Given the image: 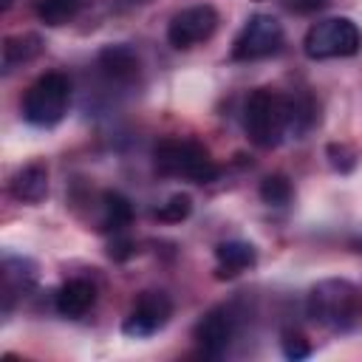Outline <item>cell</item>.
Returning <instances> with one entry per match:
<instances>
[{
  "label": "cell",
  "mask_w": 362,
  "mask_h": 362,
  "mask_svg": "<svg viewBox=\"0 0 362 362\" xmlns=\"http://www.w3.org/2000/svg\"><path fill=\"white\" fill-rule=\"evenodd\" d=\"M305 314L331 334H348L362 322V288L345 277H325L308 288Z\"/></svg>",
  "instance_id": "obj_1"
},
{
  "label": "cell",
  "mask_w": 362,
  "mask_h": 362,
  "mask_svg": "<svg viewBox=\"0 0 362 362\" xmlns=\"http://www.w3.org/2000/svg\"><path fill=\"white\" fill-rule=\"evenodd\" d=\"M153 164L161 175L187 178L192 184H209L221 175L209 150L195 139H161L153 150Z\"/></svg>",
  "instance_id": "obj_2"
},
{
  "label": "cell",
  "mask_w": 362,
  "mask_h": 362,
  "mask_svg": "<svg viewBox=\"0 0 362 362\" xmlns=\"http://www.w3.org/2000/svg\"><path fill=\"white\" fill-rule=\"evenodd\" d=\"M68 105H71V79L59 71H48L28 85L20 110L23 119L34 127H54L65 119Z\"/></svg>",
  "instance_id": "obj_3"
},
{
  "label": "cell",
  "mask_w": 362,
  "mask_h": 362,
  "mask_svg": "<svg viewBox=\"0 0 362 362\" xmlns=\"http://www.w3.org/2000/svg\"><path fill=\"white\" fill-rule=\"evenodd\" d=\"M243 130L260 150H272L286 136V96L269 88H257L243 105Z\"/></svg>",
  "instance_id": "obj_4"
},
{
  "label": "cell",
  "mask_w": 362,
  "mask_h": 362,
  "mask_svg": "<svg viewBox=\"0 0 362 362\" xmlns=\"http://www.w3.org/2000/svg\"><path fill=\"white\" fill-rule=\"evenodd\" d=\"M362 48V34L351 17L317 20L303 37V54L308 59H337L354 57Z\"/></svg>",
  "instance_id": "obj_5"
},
{
  "label": "cell",
  "mask_w": 362,
  "mask_h": 362,
  "mask_svg": "<svg viewBox=\"0 0 362 362\" xmlns=\"http://www.w3.org/2000/svg\"><path fill=\"white\" fill-rule=\"evenodd\" d=\"M286 31L283 23L272 14H252L243 28L238 31L235 42H232V59L235 62H255V59H266L272 54H277L283 48Z\"/></svg>",
  "instance_id": "obj_6"
},
{
  "label": "cell",
  "mask_w": 362,
  "mask_h": 362,
  "mask_svg": "<svg viewBox=\"0 0 362 362\" xmlns=\"http://www.w3.org/2000/svg\"><path fill=\"white\" fill-rule=\"evenodd\" d=\"M218 23H221V17H218L215 6H209V3L187 6L178 14H173V20L167 25V42L178 51L195 48L218 31Z\"/></svg>",
  "instance_id": "obj_7"
},
{
  "label": "cell",
  "mask_w": 362,
  "mask_h": 362,
  "mask_svg": "<svg viewBox=\"0 0 362 362\" xmlns=\"http://www.w3.org/2000/svg\"><path fill=\"white\" fill-rule=\"evenodd\" d=\"M173 317V300L164 291H141L133 303V308L127 311L124 322H122V334L133 337V339H144L158 334Z\"/></svg>",
  "instance_id": "obj_8"
},
{
  "label": "cell",
  "mask_w": 362,
  "mask_h": 362,
  "mask_svg": "<svg viewBox=\"0 0 362 362\" xmlns=\"http://www.w3.org/2000/svg\"><path fill=\"white\" fill-rule=\"evenodd\" d=\"M235 331H238V317L232 314L229 305H215L209 308L192 328V339L198 345V351L204 356H223L235 339Z\"/></svg>",
  "instance_id": "obj_9"
},
{
  "label": "cell",
  "mask_w": 362,
  "mask_h": 362,
  "mask_svg": "<svg viewBox=\"0 0 362 362\" xmlns=\"http://www.w3.org/2000/svg\"><path fill=\"white\" fill-rule=\"evenodd\" d=\"M37 286V263L20 255H3L0 263V294H3V314L14 308L20 297H25Z\"/></svg>",
  "instance_id": "obj_10"
},
{
  "label": "cell",
  "mask_w": 362,
  "mask_h": 362,
  "mask_svg": "<svg viewBox=\"0 0 362 362\" xmlns=\"http://www.w3.org/2000/svg\"><path fill=\"white\" fill-rule=\"evenodd\" d=\"M96 68L113 85H133L141 74V59L130 45L116 42V45H105L96 54Z\"/></svg>",
  "instance_id": "obj_11"
},
{
  "label": "cell",
  "mask_w": 362,
  "mask_h": 362,
  "mask_svg": "<svg viewBox=\"0 0 362 362\" xmlns=\"http://www.w3.org/2000/svg\"><path fill=\"white\" fill-rule=\"evenodd\" d=\"M93 305H96V286L85 277H74V280L62 283L54 294V308L68 320L85 317Z\"/></svg>",
  "instance_id": "obj_12"
},
{
  "label": "cell",
  "mask_w": 362,
  "mask_h": 362,
  "mask_svg": "<svg viewBox=\"0 0 362 362\" xmlns=\"http://www.w3.org/2000/svg\"><path fill=\"white\" fill-rule=\"evenodd\" d=\"M257 263V249L249 240H223L215 246V277L232 280Z\"/></svg>",
  "instance_id": "obj_13"
},
{
  "label": "cell",
  "mask_w": 362,
  "mask_h": 362,
  "mask_svg": "<svg viewBox=\"0 0 362 362\" xmlns=\"http://www.w3.org/2000/svg\"><path fill=\"white\" fill-rule=\"evenodd\" d=\"M8 192L20 204H40L48 195V167L42 161L23 164L8 178Z\"/></svg>",
  "instance_id": "obj_14"
},
{
  "label": "cell",
  "mask_w": 362,
  "mask_h": 362,
  "mask_svg": "<svg viewBox=\"0 0 362 362\" xmlns=\"http://www.w3.org/2000/svg\"><path fill=\"white\" fill-rule=\"evenodd\" d=\"M42 48H45V42H42V37L34 34V31L6 37V40H3V48H0V71H3V76H8L11 71H17V68L34 62V59L42 54Z\"/></svg>",
  "instance_id": "obj_15"
},
{
  "label": "cell",
  "mask_w": 362,
  "mask_h": 362,
  "mask_svg": "<svg viewBox=\"0 0 362 362\" xmlns=\"http://www.w3.org/2000/svg\"><path fill=\"white\" fill-rule=\"evenodd\" d=\"M320 122V105L311 93H291L286 96V136L303 139Z\"/></svg>",
  "instance_id": "obj_16"
},
{
  "label": "cell",
  "mask_w": 362,
  "mask_h": 362,
  "mask_svg": "<svg viewBox=\"0 0 362 362\" xmlns=\"http://www.w3.org/2000/svg\"><path fill=\"white\" fill-rule=\"evenodd\" d=\"M99 229L102 232H124L127 226H130V221H133V204H130V198H124L122 192H116V189H107V192H102V198H99Z\"/></svg>",
  "instance_id": "obj_17"
},
{
  "label": "cell",
  "mask_w": 362,
  "mask_h": 362,
  "mask_svg": "<svg viewBox=\"0 0 362 362\" xmlns=\"http://www.w3.org/2000/svg\"><path fill=\"white\" fill-rule=\"evenodd\" d=\"M90 0H37L34 11L40 17V23L45 25H65L71 23Z\"/></svg>",
  "instance_id": "obj_18"
},
{
  "label": "cell",
  "mask_w": 362,
  "mask_h": 362,
  "mask_svg": "<svg viewBox=\"0 0 362 362\" xmlns=\"http://www.w3.org/2000/svg\"><path fill=\"white\" fill-rule=\"evenodd\" d=\"M257 192H260V201L269 204V206H286V204L294 198V187H291L288 175H283V173L266 175V178L260 181Z\"/></svg>",
  "instance_id": "obj_19"
},
{
  "label": "cell",
  "mask_w": 362,
  "mask_h": 362,
  "mask_svg": "<svg viewBox=\"0 0 362 362\" xmlns=\"http://www.w3.org/2000/svg\"><path fill=\"white\" fill-rule=\"evenodd\" d=\"M189 215H192V198H189L187 192L170 195V198L153 212V218L161 221V223H181V221H187Z\"/></svg>",
  "instance_id": "obj_20"
},
{
  "label": "cell",
  "mask_w": 362,
  "mask_h": 362,
  "mask_svg": "<svg viewBox=\"0 0 362 362\" xmlns=\"http://www.w3.org/2000/svg\"><path fill=\"white\" fill-rule=\"evenodd\" d=\"M328 164L334 167V170H339V173H351L354 167H356V150L354 147H348V144H328Z\"/></svg>",
  "instance_id": "obj_21"
},
{
  "label": "cell",
  "mask_w": 362,
  "mask_h": 362,
  "mask_svg": "<svg viewBox=\"0 0 362 362\" xmlns=\"http://www.w3.org/2000/svg\"><path fill=\"white\" fill-rule=\"evenodd\" d=\"M280 348H283V356H286V359H305V356L311 354L308 339H305L303 334H297V331H283Z\"/></svg>",
  "instance_id": "obj_22"
},
{
  "label": "cell",
  "mask_w": 362,
  "mask_h": 362,
  "mask_svg": "<svg viewBox=\"0 0 362 362\" xmlns=\"http://www.w3.org/2000/svg\"><path fill=\"white\" fill-rule=\"evenodd\" d=\"M133 249H136V243H133L130 238H124L122 232H116V235H113V240H110L107 255H110L113 260H127V257L133 255Z\"/></svg>",
  "instance_id": "obj_23"
},
{
  "label": "cell",
  "mask_w": 362,
  "mask_h": 362,
  "mask_svg": "<svg viewBox=\"0 0 362 362\" xmlns=\"http://www.w3.org/2000/svg\"><path fill=\"white\" fill-rule=\"evenodd\" d=\"M288 11H294V14H314V11H320V8H325L331 0H280Z\"/></svg>",
  "instance_id": "obj_24"
},
{
  "label": "cell",
  "mask_w": 362,
  "mask_h": 362,
  "mask_svg": "<svg viewBox=\"0 0 362 362\" xmlns=\"http://www.w3.org/2000/svg\"><path fill=\"white\" fill-rule=\"evenodd\" d=\"M14 6V0H0V11H8Z\"/></svg>",
  "instance_id": "obj_25"
}]
</instances>
